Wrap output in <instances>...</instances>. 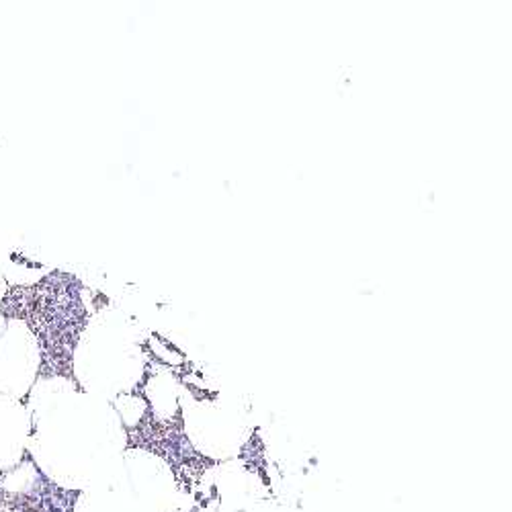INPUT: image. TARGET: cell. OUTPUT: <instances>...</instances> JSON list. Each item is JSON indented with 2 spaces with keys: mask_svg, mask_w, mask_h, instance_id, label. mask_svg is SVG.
<instances>
[{
  "mask_svg": "<svg viewBox=\"0 0 512 512\" xmlns=\"http://www.w3.org/2000/svg\"><path fill=\"white\" fill-rule=\"evenodd\" d=\"M7 277H5V271H3V265H0V302H3V297L7 295Z\"/></svg>",
  "mask_w": 512,
  "mask_h": 512,
  "instance_id": "cell-3",
  "label": "cell"
},
{
  "mask_svg": "<svg viewBox=\"0 0 512 512\" xmlns=\"http://www.w3.org/2000/svg\"><path fill=\"white\" fill-rule=\"evenodd\" d=\"M29 412L23 400L0 396V472L17 467L27 451Z\"/></svg>",
  "mask_w": 512,
  "mask_h": 512,
  "instance_id": "cell-2",
  "label": "cell"
},
{
  "mask_svg": "<svg viewBox=\"0 0 512 512\" xmlns=\"http://www.w3.org/2000/svg\"><path fill=\"white\" fill-rule=\"evenodd\" d=\"M7 316L5 314H0V334H3V330H5V326H7Z\"/></svg>",
  "mask_w": 512,
  "mask_h": 512,
  "instance_id": "cell-4",
  "label": "cell"
},
{
  "mask_svg": "<svg viewBox=\"0 0 512 512\" xmlns=\"http://www.w3.org/2000/svg\"><path fill=\"white\" fill-rule=\"evenodd\" d=\"M41 351L27 322L9 318L0 334V396L23 400L37 381Z\"/></svg>",
  "mask_w": 512,
  "mask_h": 512,
  "instance_id": "cell-1",
  "label": "cell"
}]
</instances>
